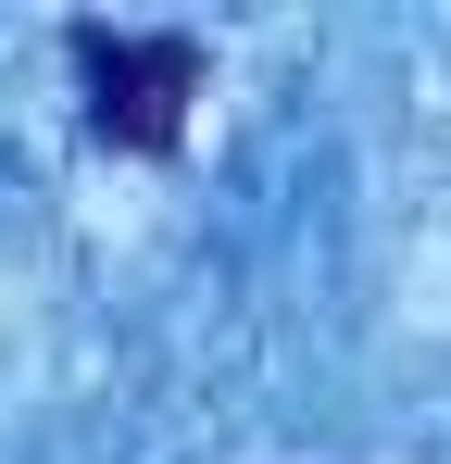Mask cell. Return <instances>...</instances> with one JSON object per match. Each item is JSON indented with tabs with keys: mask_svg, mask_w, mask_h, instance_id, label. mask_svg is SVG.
Returning a JSON list of instances; mask_svg holds the SVG:
<instances>
[{
	"mask_svg": "<svg viewBox=\"0 0 451 464\" xmlns=\"http://www.w3.org/2000/svg\"><path fill=\"white\" fill-rule=\"evenodd\" d=\"M75 76L88 126L113 151H176L188 101H201V38H126V25H75Z\"/></svg>",
	"mask_w": 451,
	"mask_h": 464,
	"instance_id": "cell-1",
	"label": "cell"
}]
</instances>
